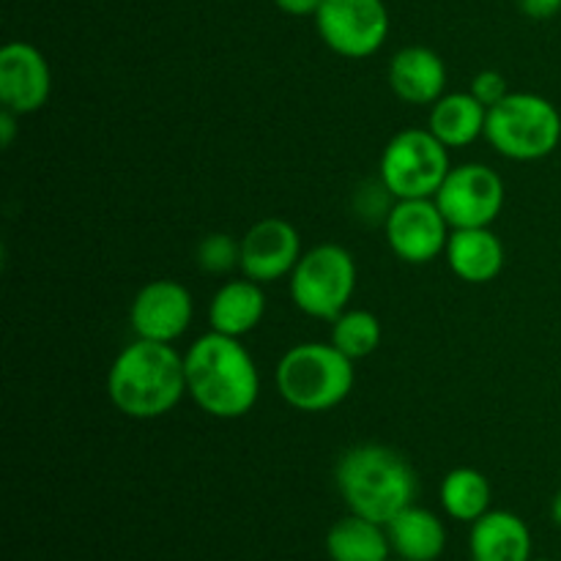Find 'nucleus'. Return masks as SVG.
I'll return each mask as SVG.
<instances>
[{"instance_id": "obj_27", "label": "nucleus", "mask_w": 561, "mask_h": 561, "mask_svg": "<svg viewBox=\"0 0 561 561\" xmlns=\"http://www.w3.org/2000/svg\"><path fill=\"white\" fill-rule=\"evenodd\" d=\"M16 118H20V115L11 113V110H5V107H3V113H0V146L3 148H9L11 142H14Z\"/></svg>"}, {"instance_id": "obj_29", "label": "nucleus", "mask_w": 561, "mask_h": 561, "mask_svg": "<svg viewBox=\"0 0 561 561\" xmlns=\"http://www.w3.org/2000/svg\"><path fill=\"white\" fill-rule=\"evenodd\" d=\"M531 561H553V559H531Z\"/></svg>"}, {"instance_id": "obj_22", "label": "nucleus", "mask_w": 561, "mask_h": 561, "mask_svg": "<svg viewBox=\"0 0 561 561\" xmlns=\"http://www.w3.org/2000/svg\"><path fill=\"white\" fill-rule=\"evenodd\" d=\"M383 337V329L378 316H373L370 310H356L348 307L345 312H340L332 321V334H329V343L337 351H343L348 359L359 362L367 359L378 351Z\"/></svg>"}, {"instance_id": "obj_28", "label": "nucleus", "mask_w": 561, "mask_h": 561, "mask_svg": "<svg viewBox=\"0 0 561 561\" xmlns=\"http://www.w3.org/2000/svg\"><path fill=\"white\" fill-rule=\"evenodd\" d=\"M551 520L561 529V488H559L557 496H553V502H551Z\"/></svg>"}, {"instance_id": "obj_11", "label": "nucleus", "mask_w": 561, "mask_h": 561, "mask_svg": "<svg viewBox=\"0 0 561 561\" xmlns=\"http://www.w3.org/2000/svg\"><path fill=\"white\" fill-rule=\"evenodd\" d=\"M195 318L190 288L175 279H151L135 294L129 307L131 332L140 340L170 343L184 337Z\"/></svg>"}, {"instance_id": "obj_2", "label": "nucleus", "mask_w": 561, "mask_h": 561, "mask_svg": "<svg viewBox=\"0 0 561 561\" xmlns=\"http://www.w3.org/2000/svg\"><path fill=\"white\" fill-rule=\"evenodd\" d=\"M107 398L129 420H159L186 398L184 354L170 343L126 345L107 373Z\"/></svg>"}, {"instance_id": "obj_15", "label": "nucleus", "mask_w": 561, "mask_h": 561, "mask_svg": "<svg viewBox=\"0 0 561 561\" xmlns=\"http://www.w3.org/2000/svg\"><path fill=\"white\" fill-rule=\"evenodd\" d=\"M444 257H447L449 272L469 285L493 283L504 272V263H507L502 239L491 228L453 230Z\"/></svg>"}, {"instance_id": "obj_24", "label": "nucleus", "mask_w": 561, "mask_h": 561, "mask_svg": "<svg viewBox=\"0 0 561 561\" xmlns=\"http://www.w3.org/2000/svg\"><path fill=\"white\" fill-rule=\"evenodd\" d=\"M469 91L474 93V96L480 99L488 110H491L493 104H499L504 96H507L510 85H507V77H504L502 71L485 69V71H480V75H474Z\"/></svg>"}, {"instance_id": "obj_6", "label": "nucleus", "mask_w": 561, "mask_h": 561, "mask_svg": "<svg viewBox=\"0 0 561 561\" xmlns=\"http://www.w3.org/2000/svg\"><path fill=\"white\" fill-rule=\"evenodd\" d=\"M356 279V261L343 244H316L301 252L288 277V290L296 310L332 323L340 312L348 310Z\"/></svg>"}, {"instance_id": "obj_25", "label": "nucleus", "mask_w": 561, "mask_h": 561, "mask_svg": "<svg viewBox=\"0 0 561 561\" xmlns=\"http://www.w3.org/2000/svg\"><path fill=\"white\" fill-rule=\"evenodd\" d=\"M520 14L529 16V20L546 22L553 20V16L561 11V0H518Z\"/></svg>"}, {"instance_id": "obj_18", "label": "nucleus", "mask_w": 561, "mask_h": 561, "mask_svg": "<svg viewBox=\"0 0 561 561\" xmlns=\"http://www.w3.org/2000/svg\"><path fill=\"white\" fill-rule=\"evenodd\" d=\"M392 553L405 561H436L447 548V529L433 510L411 504L387 524Z\"/></svg>"}, {"instance_id": "obj_19", "label": "nucleus", "mask_w": 561, "mask_h": 561, "mask_svg": "<svg viewBox=\"0 0 561 561\" xmlns=\"http://www.w3.org/2000/svg\"><path fill=\"white\" fill-rule=\"evenodd\" d=\"M488 107L471 91L444 93L427 113V129L453 151L485 137Z\"/></svg>"}, {"instance_id": "obj_17", "label": "nucleus", "mask_w": 561, "mask_h": 561, "mask_svg": "<svg viewBox=\"0 0 561 561\" xmlns=\"http://www.w3.org/2000/svg\"><path fill=\"white\" fill-rule=\"evenodd\" d=\"M471 561H531V531L510 510H488L471 524Z\"/></svg>"}, {"instance_id": "obj_7", "label": "nucleus", "mask_w": 561, "mask_h": 561, "mask_svg": "<svg viewBox=\"0 0 561 561\" xmlns=\"http://www.w3.org/2000/svg\"><path fill=\"white\" fill-rule=\"evenodd\" d=\"M453 170L449 148L431 129H403L383 146L378 179L394 201L436 197Z\"/></svg>"}, {"instance_id": "obj_8", "label": "nucleus", "mask_w": 561, "mask_h": 561, "mask_svg": "<svg viewBox=\"0 0 561 561\" xmlns=\"http://www.w3.org/2000/svg\"><path fill=\"white\" fill-rule=\"evenodd\" d=\"M312 20L321 42L348 60L376 55L387 44L392 27L383 0H323Z\"/></svg>"}, {"instance_id": "obj_9", "label": "nucleus", "mask_w": 561, "mask_h": 561, "mask_svg": "<svg viewBox=\"0 0 561 561\" xmlns=\"http://www.w3.org/2000/svg\"><path fill=\"white\" fill-rule=\"evenodd\" d=\"M433 201L447 217L449 228H491L504 211V179L482 162L455 164Z\"/></svg>"}, {"instance_id": "obj_21", "label": "nucleus", "mask_w": 561, "mask_h": 561, "mask_svg": "<svg viewBox=\"0 0 561 561\" xmlns=\"http://www.w3.org/2000/svg\"><path fill=\"white\" fill-rule=\"evenodd\" d=\"M491 482L480 469H471V466H458L442 482L444 513L460 524L480 520L491 510Z\"/></svg>"}, {"instance_id": "obj_3", "label": "nucleus", "mask_w": 561, "mask_h": 561, "mask_svg": "<svg viewBox=\"0 0 561 561\" xmlns=\"http://www.w3.org/2000/svg\"><path fill=\"white\" fill-rule=\"evenodd\" d=\"M334 482L351 513L381 526L416 504L420 493L414 466L383 444H356L345 449L334 466Z\"/></svg>"}, {"instance_id": "obj_20", "label": "nucleus", "mask_w": 561, "mask_h": 561, "mask_svg": "<svg viewBox=\"0 0 561 561\" xmlns=\"http://www.w3.org/2000/svg\"><path fill=\"white\" fill-rule=\"evenodd\" d=\"M327 553L332 561H389L392 542L387 526L351 513L329 529Z\"/></svg>"}, {"instance_id": "obj_13", "label": "nucleus", "mask_w": 561, "mask_h": 561, "mask_svg": "<svg viewBox=\"0 0 561 561\" xmlns=\"http://www.w3.org/2000/svg\"><path fill=\"white\" fill-rule=\"evenodd\" d=\"M53 69L36 44L9 42L0 49V102L5 110L33 115L49 102Z\"/></svg>"}, {"instance_id": "obj_10", "label": "nucleus", "mask_w": 561, "mask_h": 561, "mask_svg": "<svg viewBox=\"0 0 561 561\" xmlns=\"http://www.w3.org/2000/svg\"><path fill=\"white\" fill-rule=\"evenodd\" d=\"M453 228L433 197L394 201L383 219V236L394 257L411 266H425L444 255Z\"/></svg>"}, {"instance_id": "obj_26", "label": "nucleus", "mask_w": 561, "mask_h": 561, "mask_svg": "<svg viewBox=\"0 0 561 561\" xmlns=\"http://www.w3.org/2000/svg\"><path fill=\"white\" fill-rule=\"evenodd\" d=\"M321 3L323 0H274V5L290 16H316Z\"/></svg>"}, {"instance_id": "obj_14", "label": "nucleus", "mask_w": 561, "mask_h": 561, "mask_svg": "<svg viewBox=\"0 0 561 561\" xmlns=\"http://www.w3.org/2000/svg\"><path fill=\"white\" fill-rule=\"evenodd\" d=\"M389 88L405 104H436L447 93V64L422 44L398 49L389 60Z\"/></svg>"}, {"instance_id": "obj_4", "label": "nucleus", "mask_w": 561, "mask_h": 561, "mask_svg": "<svg viewBox=\"0 0 561 561\" xmlns=\"http://www.w3.org/2000/svg\"><path fill=\"white\" fill-rule=\"evenodd\" d=\"M354 359L332 343H296L274 367L277 394L296 411L327 414L354 392Z\"/></svg>"}, {"instance_id": "obj_16", "label": "nucleus", "mask_w": 561, "mask_h": 561, "mask_svg": "<svg viewBox=\"0 0 561 561\" xmlns=\"http://www.w3.org/2000/svg\"><path fill=\"white\" fill-rule=\"evenodd\" d=\"M266 316V294L255 279H228L208 301V329L244 340Z\"/></svg>"}, {"instance_id": "obj_30", "label": "nucleus", "mask_w": 561, "mask_h": 561, "mask_svg": "<svg viewBox=\"0 0 561 561\" xmlns=\"http://www.w3.org/2000/svg\"><path fill=\"white\" fill-rule=\"evenodd\" d=\"M389 561H405V559H389Z\"/></svg>"}, {"instance_id": "obj_1", "label": "nucleus", "mask_w": 561, "mask_h": 561, "mask_svg": "<svg viewBox=\"0 0 561 561\" xmlns=\"http://www.w3.org/2000/svg\"><path fill=\"white\" fill-rule=\"evenodd\" d=\"M186 398L214 420H241L261 398V373L239 337L208 329L186 348Z\"/></svg>"}, {"instance_id": "obj_5", "label": "nucleus", "mask_w": 561, "mask_h": 561, "mask_svg": "<svg viewBox=\"0 0 561 561\" xmlns=\"http://www.w3.org/2000/svg\"><path fill=\"white\" fill-rule=\"evenodd\" d=\"M485 140L510 162H540L561 146V113L551 99L510 91L488 110Z\"/></svg>"}, {"instance_id": "obj_12", "label": "nucleus", "mask_w": 561, "mask_h": 561, "mask_svg": "<svg viewBox=\"0 0 561 561\" xmlns=\"http://www.w3.org/2000/svg\"><path fill=\"white\" fill-rule=\"evenodd\" d=\"M301 236L288 219L263 217L241 236V274L261 285L290 277L301 257Z\"/></svg>"}, {"instance_id": "obj_23", "label": "nucleus", "mask_w": 561, "mask_h": 561, "mask_svg": "<svg viewBox=\"0 0 561 561\" xmlns=\"http://www.w3.org/2000/svg\"><path fill=\"white\" fill-rule=\"evenodd\" d=\"M195 261L206 274L233 272L241 266V241H236L230 233H208L197 244Z\"/></svg>"}]
</instances>
